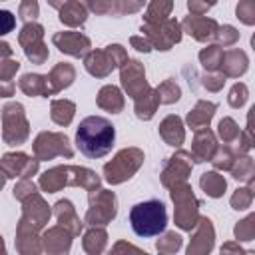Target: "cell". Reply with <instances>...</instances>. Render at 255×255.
Wrapping results in <instances>:
<instances>
[{
	"mask_svg": "<svg viewBox=\"0 0 255 255\" xmlns=\"http://www.w3.org/2000/svg\"><path fill=\"white\" fill-rule=\"evenodd\" d=\"M116 139V129L110 120L102 116H90L80 122L76 129V145L86 157H102L106 155Z\"/></svg>",
	"mask_w": 255,
	"mask_h": 255,
	"instance_id": "6da1fadb",
	"label": "cell"
},
{
	"mask_svg": "<svg viewBox=\"0 0 255 255\" xmlns=\"http://www.w3.org/2000/svg\"><path fill=\"white\" fill-rule=\"evenodd\" d=\"M129 223L135 235L139 237H153L165 231L167 225V211L159 199H149L137 203L129 211Z\"/></svg>",
	"mask_w": 255,
	"mask_h": 255,
	"instance_id": "7a4b0ae2",
	"label": "cell"
},
{
	"mask_svg": "<svg viewBox=\"0 0 255 255\" xmlns=\"http://www.w3.org/2000/svg\"><path fill=\"white\" fill-rule=\"evenodd\" d=\"M171 199L175 203V223L181 229L191 231L199 219V201L195 199L191 187L185 181L171 185Z\"/></svg>",
	"mask_w": 255,
	"mask_h": 255,
	"instance_id": "3957f363",
	"label": "cell"
},
{
	"mask_svg": "<svg viewBox=\"0 0 255 255\" xmlns=\"http://www.w3.org/2000/svg\"><path fill=\"white\" fill-rule=\"evenodd\" d=\"M128 52L120 44H112L106 50H92L84 58L86 70L96 78H106L116 66H124L128 62Z\"/></svg>",
	"mask_w": 255,
	"mask_h": 255,
	"instance_id": "277c9868",
	"label": "cell"
},
{
	"mask_svg": "<svg viewBox=\"0 0 255 255\" xmlns=\"http://www.w3.org/2000/svg\"><path fill=\"white\" fill-rule=\"evenodd\" d=\"M143 163V151L137 149V147H128V149H122L112 161H108L104 165V175H106V181L116 185V183H122L126 179H129L137 169L139 165Z\"/></svg>",
	"mask_w": 255,
	"mask_h": 255,
	"instance_id": "5b68a950",
	"label": "cell"
},
{
	"mask_svg": "<svg viewBox=\"0 0 255 255\" xmlns=\"http://www.w3.org/2000/svg\"><path fill=\"white\" fill-rule=\"evenodd\" d=\"M30 133L24 108L18 102H12L2 108V137L8 145H20Z\"/></svg>",
	"mask_w": 255,
	"mask_h": 255,
	"instance_id": "8992f818",
	"label": "cell"
},
{
	"mask_svg": "<svg viewBox=\"0 0 255 255\" xmlns=\"http://www.w3.org/2000/svg\"><path fill=\"white\" fill-rule=\"evenodd\" d=\"M118 213V201L112 191L98 189L90 193V209L86 213V223L96 227V225H106L110 223Z\"/></svg>",
	"mask_w": 255,
	"mask_h": 255,
	"instance_id": "52a82bcc",
	"label": "cell"
},
{
	"mask_svg": "<svg viewBox=\"0 0 255 255\" xmlns=\"http://www.w3.org/2000/svg\"><path fill=\"white\" fill-rule=\"evenodd\" d=\"M141 32L145 34V40L151 44V48L157 50H169L181 40V26L175 18H167L157 24H143Z\"/></svg>",
	"mask_w": 255,
	"mask_h": 255,
	"instance_id": "ba28073f",
	"label": "cell"
},
{
	"mask_svg": "<svg viewBox=\"0 0 255 255\" xmlns=\"http://www.w3.org/2000/svg\"><path fill=\"white\" fill-rule=\"evenodd\" d=\"M18 42L32 64H44L48 60V48L44 44V28L38 22H28L18 34Z\"/></svg>",
	"mask_w": 255,
	"mask_h": 255,
	"instance_id": "9c48e42d",
	"label": "cell"
},
{
	"mask_svg": "<svg viewBox=\"0 0 255 255\" xmlns=\"http://www.w3.org/2000/svg\"><path fill=\"white\" fill-rule=\"evenodd\" d=\"M34 153H36V159L40 161V159H52L56 155L72 157L74 149H72L70 139L66 137V133L42 131L34 141Z\"/></svg>",
	"mask_w": 255,
	"mask_h": 255,
	"instance_id": "30bf717a",
	"label": "cell"
},
{
	"mask_svg": "<svg viewBox=\"0 0 255 255\" xmlns=\"http://www.w3.org/2000/svg\"><path fill=\"white\" fill-rule=\"evenodd\" d=\"M38 171V159L26 155V153H6L0 159V173L4 177H24L28 179Z\"/></svg>",
	"mask_w": 255,
	"mask_h": 255,
	"instance_id": "8fae6325",
	"label": "cell"
},
{
	"mask_svg": "<svg viewBox=\"0 0 255 255\" xmlns=\"http://www.w3.org/2000/svg\"><path fill=\"white\" fill-rule=\"evenodd\" d=\"M191 153L189 151H177L175 155H171L165 165H163V171H161V183L171 187L175 183H181L187 179L193 163H191Z\"/></svg>",
	"mask_w": 255,
	"mask_h": 255,
	"instance_id": "7c38bea8",
	"label": "cell"
},
{
	"mask_svg": "<svg viewBox=\"0 0 255 255\" xmlns=\"http://www.w3.org/2000/svg\"><path fill=\"white\" fill-rule=\"evenodd\" d=\"M122 86L126 88L128 96L129 98H137L141 96L143 92L149 90L147 82H145V72H143V66L141 62L137 60H128L124 66H122Z\"/></svg>",
	"mask_w": 255,
	"mask_h": 255,
	"instance_id": "4fadbf2b",
	"label": "cell"
},
{
	"mask_svg": "<svg viewBox=\"0 0 255 255\" xmlns=\"http://www.w3.org/2000/svg\"><path fill=\"white\" fill-rule=\"evenodd\" d=\"M52 42H54V46L60 52L70 54V56H76V58L86 56L88 50H90V46H92L90 38L84 36L82 32H58V34L52 36Z\"/></svg>",
	"mask_w": 255,
	"mask_h": 255,
	"instance_id": "5bb4252c",
	"label": "cell"
},
{
	"mask_svg": "<svg viewBox=\"0 0 255 255\" xmlns=\"http://www.w3.org/2000/svg\"><path fill=\"white\" fill-rule=\"evenodd\" d=\"M179 26L183 28V32H187V34H189L191 38H195L197 42L213 40L217 28H219V24H217L213 18H207V16H193V14H189Z\"/></svg>",
	"mask_w": 255,
	"mask_h": 255,
	"instance_id": "9a60e30c",
	"label": "cell"
},
{
	"mask_svg": "<svg viewBox=\"0 0 255 255\" xmlns=\"http://www.w3.org/2000/svg\"><path fill=\"white\" fill-rule=\"evenodd\" d=\"M16 249L20 255H40L42 243L38 237V227L28 223L26 219H20L16 229Z\"/></svg>",
	"mask_w": 255,
	"mask_h": 255,
	"instance_id": "2e32d148",
	"label": "cell"
},
{
	"mask_svg": "<svg viewBox=\"0 0 255 255\" xmlns=\"http://www.w3.org/2000/svg\"><path fill=\"white\" fill-rule=\"evenodd\" d=\"M199 227L187 247V255H207L213 249V239H215V231L211 225V219L207 217H199Z\"/></svg>",
	"mask_w": 255,
	"mask_h": 255,
	"instance_id": "e0dca14e",
	"label": "cell"
},
{
	"mask_svg": "<svg viewBox=\"0 0 255 255\" xmlns=\"http://www.w3.org/2000/svg\"><path fill=\"white\" fill-rule=\"evenodd\" d=\"M22 203H24V215H22V219H26L34 227L42 229L48 223V219H50V207L46 205V201L38 193H32Z\"/></svg>",
	"mask_w": 255,
	"mask_h": 255,
	"instance_id": "ac0fdd59",
	"label": "cell"
},
{
	"mask_svg": "<svg viewBox=\"0 0 255 255\" xmlns=\"http://www.w3.org/2000/svg\"><path fill=\"white\" fill-rule=\"evenodd\" d=\"M215 151H217L215 133L209 128L195 131V137H193V143H191V157L195 161H211Z\"/></svg>",
	"mask_w": 255,
	"mask_h": 255,
	"instance_id": "d6986e66",
	"label": "cell"
},
{
	"mask_svg": "<svg viewBox=\"0 0 255 255\" xmlns=\"http://www.w3.org/2000/svg\"><path fill=\"white\" fill-rule=\"evenodd\" d=\"M247 66H249L247 54L239 48H233V50L223 52L219 70H221V76H225V78H239L247 72Z\"/></svg>",
	"mask_w": 255,
	"mask_h": 255,
	"instance_id": "ffe728a7",
	"label": "cell"
},
{
	"mask_svg": "<svg viewBox=\"0 0 255 255\" xmlns=\"http://www.w3.org/2000/svg\"><path fill=\"white\" fill-rule=\"evenodd\" d=\"M86 8L92 10V12H96V14H104V16H108V14H112V16H124V14H131V12L141 10L143 4L141 2H118V0H112V2L110 0H104V2L90 0L86 4Z\"/></svg>",
	"mask_w": 255,
	"mask_h": 255,
	"instance_id": "44dd1931",
	"label": "cell"
},
{
	"mask_svg": "<svg viewBox=\"0 0 255 255\" xmlns=\"http://www.w3.org/2000/svg\"><path fill=\"white\" fill-rule=\"evenodd\" d=\"M50 4L60 10V22L66 26H82L88 18V8L82 2L70 0V2H50Z\"/></svg>",
	"mask_w": 255,
	"mask_h": 255,
	"instance_id": "7402d4cb",
	"label": "cell"
},
{
	"mask_svg": "<svg viewBox=\"0 0 255 255\" xmlns=\"http://www.w3.org/2000/svg\"><path fill=\"white\" fill-rule=\"evenodd\" d=\"M44 249L48 255H66L72 245V235L64 227H52L44 233Z\"/></svg>",
	"mask_w": 255,
	"mask_h": 255,
	"instance_id": "603a6c76",
	"label": "cell"
},
{
	"mask_svg": "<svg viewBox=\"0 0 255 255\" xmlns=\"http://www.w3.org/2000/svg\"><path fill=\"white\" fill-rule=\"evenodd\" d=\"M56 217H58V221H60V227H64L70 235H80L84 223L80 221V217H78L74 205H72L68 199H60V201L56 203Z\"/></svg>",
	"mask_w": 255,
	"mask_h": 255,
	"instance_id": "cb8c5ba5",
	"label": "cell"
},
{
	"mask_svg": "<svg viewBox=\"0 0 255 255\" xmlns=\"http://www.w3.org/2000/svg\"><path fill=\"white\" fill-rule=\"evenodd\" d=\"M215 110H217V106H215L213 102L199 100V102L195 104V108L187 114V124H189V128H191V129H195V131L205 129V128L209 126V122H211V118H213Z\"/></svg>",
	"mask_w": 255,
	"mask_h": 255,
	"instance_id": "d4e9b609",
	"label": "cell"
},
{
	"mask_svg": "<svg viewBox=\"0 0 255 255\" xmlns=\"http://www.w3.org/2000/svg\"><path fill=\"white\" fill-rule=\"evenodd\" d=\"M64 185H70V167L68 165L52 167L44 175H40V187L48 193L60 191Z\"/></svg>",
	"mask_w": 255,
	"mask_h": 255,
	"instance_id": "484cf974",
	"label": "cell"
},
{
	"mask_svg": "<svg viewBox=\"0 0 255 255\" xmlns=\"http://www.w3.org/2000/svg\"><path fill=\"white\" fill-rule=\"evenodd\" d=\"M46 78H48L50 92H52V94H56V92H60V90H64V88H68V86L74 82V78H76V70H74V66H72V64L60 62L58 66H54V68H52V72H50Z\"/></svg>",
	"mask_w": 255,
	"mask_h": 255,
	"instance_id": "4316f807",
	"label": "cell"
},
{
	"mask_svg": "<svg viewBox=\"0 0 255 255\" xmlns=\"http://www.w3.org/2000/svg\"><path fill=\"white\" fill-rule=\"evenodd\" d=\"M159 135L163 137L165 143L177 147L183 143L185 139V131H183V124L177 116H167L161 124H159Z\"/></svg>",
	"mask_w": 255,
	"mask_h": 255,
	"instance_id": "83f0119b",
	"label": "cell"
},
{
	"mask_svg": "<svg viewBox=\"0 0 255 255\" xmlns=\"http://www.w3.org/2000/svg\"><path fill=\"white\" fill-rule=\"evenodd\" d=\"M18 86L28 96H52L50 86H48V78L40 76V74H24L20 78Z\"/></svg>",
	"mask_w": 255,
	"mask_h": 255,
	"instance_id": "f1b7e54d",
	"label": "cell"
},
{
	"mask_svg": "<svg viewBox=\"0 0 255 255\" xmlns=\"http://www.w3.org/2000/svg\"><path fill=\"white\" fill-rule=\"evenodd\" d=\"M98 106L102 110L112 112V114L122 112V108H124V96H122L120 88H116V86H104L98 92Z\"/></svg>",
	"mask_w": 255,
	"mask_h": 255,
	"instance_id": "f546056e",
	"label": "cell"
},
{
	"mask_svg": "<svg viewBox=\"0 0 255 255\" xmlns=\"http://www.w3.org/2000/svg\"><path fill=\"white\" fill-rule=\"evenodd\" d=\"M231 175L239 181H245L247 185L253 187V179H255V163L249 155H237L233 165H231Z\"/></svg>",
	"mask_w": 255,
	"mask_h": 255,
	"instance_id": "4dcf8cb0",
	"label": "cell"
},
{
	"mask_svg": "<svg viewBox=\"0 0 255 255\" xmlns=\"http://www.w3.org/2000/svg\"><path fill=\"white\" fill-rule=\"evenodd\" d=\"M157 94L155 90H147L141 96L135 98V116L139 120H151L157 110Z\"/></svg>",
	"mask_w": 255,
	"mask_h": 255,
	"instance_id": "1f68e13d",
	"label": "cell"
},
{
	"mask_svg": "<svg viewBox=\"0 0 255 255\" xmlns=\"http://www.w3.org/2000/svg\"><path fill=\"white\" fill-rule=\"evenodd\" d=\"M199 185H201V189L209 197H221L223 191H225V187H227V181L217 171H207V173H203L199 177Z\"/></svg>",
	"mask_w": 255,
	"mask_h": 255,
	"instance_id": "d6a6232c",
	"label": "cell"
},
{
	"mask_svg": "<svg viewBox=\"0 0 255 255\" xmlns=\"http://www.w3.org/2000/svg\"><path fill=\"white\" fill-rule=\"evenodd\" d=\"M106 243H108V235L104 229H98V227H92L86 235H84V251L88 255H100L104 249H106Z\"/></svg>",
	"mask_w": 255,
	"mask_h": 255,
	"instance_id": "836d02e7",
	"label": "cell"
},
{
	"mask_svg": "<svg viewBox=\"0 0 255 255\" xmlns=\"http://www.w3.org/2000/svg\"><path fill=\"white\" fill-rule=\"evenodd\" d=\"M74 112H76L74 102H70V100H54L50 116L58 126H68L72 122V118H74Z\"/></svg>",
	"mask_w": 255,
	"mask_h": 255,
	"instance_id": "e575fe53",
	"label": "cell"
},
{
	"mask_svg": "<svg viewBox=\"0 0 255 255\" xmlns=\"http://www.w3.org/2000/svg\"><path fill=\"white\" fill-rule=\"evenodd\" d=\"M171 8H173V2L169 0H153L145 10V16H143L145 24H157V22L167 20Z\"/></svg>",
	"mask_w": 255,
	"mask_h": 255,
	"instance_id": "d590c367",
	"label": "cell"
},
{
	"mask_svg": "<svg viewBox=\"0 0 255 255\" xmlns=\"http://www.w3.org/2000/svg\"><path fill=\"white\" fill-rule=\"evenodd\" d=\"M199 60H201L205 70H209V72L219 70L221 60H223V48H219L217 44H211V46H207L199 52Z\"/></svg>",
	"mask_w": 255,
	"mask_h": 255,
	"instance_id": "8d00e7d4",
	"label": "cell"
},
{
	"mask_svg": "<svg viewBox=\"0 0 255 255\" xmlns=\"http://www.w3.org/2000/svg\"><path fill=\"white\" fill-rule=\"evenodd\" d=\"M155 94H157V102L159 104H173V102L179 100L181 90H179V86L173 80H165V82H161L157 86Z\"/></svg>",
	"mask_w": 255,
	"mask_h": 255,
	"instance_id": "74e56055",
	"label": "cell"
},
{
	"mask_svg": "<svg viewBox=\"0 0 255 255\" xmlns=\"http://www.w3.org/2000/svg\"><path fill=\"white\" fill-rule=\"evenodd\" d=\"M217 133H219V137H221L225 143H231V141H235V139L239 137L241 129H239V126L235 124L233 118H223V120L219 122V126H217Z\"/></svg>",
	"mask_w": 255,
	"mask_h": 255,
	"instance_id": "f35d334b",
	"label": "cell"
},
{
	"mask_svg": "<svg viewBox=\"0 0 255 255\" xmlns=\"http://www.w3.org/2000/svg\"><path fill=\"white\" fill-rule=\"evenodd\" d=\"M235 157L237 155L233 153V149L229 145H223V147H217V151L211 157V163H213L215 169H231Z\"/></svg>",
	"mask_w": 255,
	"mask_h": 255,
	"instance_id": "ab89813d",
	"label": "cell"
},
{
	"mask_svg": "<svg viewBox=\"0 0 255 255\" xmlns=\"http://www.w3.org/2000/svg\"><path fill=\"white\" fill-rule=\"evenodd\" d=\"M235 237L237 241H253L255 237V215L249 213L243 221L235 225Z\"/></svg>",
	"mask_w": 255,
	"mask_h": 255,
	"instance_id": "60d3db41",
	"label": "cell"
},
{
	"mask_svg": "<svg viewBox=\"0 0 255 255\" xmlns=\"http://www.w3.org/2000/svg\"><path fill=\"white\" fill-rule=\"evenodd\" d=\"M253 201V187L247 185V187H239L235 189V193L231 195V207L237 209V211H243L251 205Z\"/></svg>",
	"mask_w": 255,
	"mask_h": 255,
	"instance_id": "b9f144b4",
	"label": "cell"
},
{
	"mask_svg": "<svg viewBox=\"0 0 255 255\" xmlns=\"http://www.w3.org/2000/svg\"><path fill=\"white\" fill-rule=\"evenodd\" d=\"M155 245H157V249H159L161 253L171 255V253H175V251L181 247V237H179L175 231H167Z\"/></svg>",
	"mask_w": 255,
	"mask_h": 255,
	"instance_id": "7bdbcfd3",
	"label": "cell"
},
{
	"mask_svg": "<svg viewBox=\"0 0 255 255\" xmlns=\"http://www.w3.org/2000/svg\"><path fill=\"white\" fill-rule=\"evenodd\" d=\"M235 14L243 24H255V0H241L235 8Z\"/></svg>",
	"mask_w": 255,
	"mask_h": 255,
	"instance_id": "ee69618b",
	"label": "cell"
},
{
	"mask_svg": "<svg viewBox=\"0 0 255 255\" xmlns=\"http://www.w3.org/2000/svg\"><path fill=\"white\" fill-rule=\"evenodd\" d=\"M215 40H217V46H219V48H221V46H233V44L239 40V32H237L233 26L225 24V26H219V28H217Z\"/></svg>",
	"mask_w": 255,
	"mask_h": 255,
	"instance_id": "f6af8a7d",
	"label": "cell"
},
{
	"mask_svg": "<svg viewBox=\"0 0 255 255\" xmlns=\"http://www.w3.org/2000/svg\"><path fill=\"white\" fill-rule=\"evenodd\" d=\"M247 96H249V92H247V86L243 84V82H237L233 88H231V92H229V106L231 108H241L245 102H247Z\"/></svg>",
	"mask_w": 255,
	"mask_h": 255,
	"instance_id": "bcb514c9",
	"label": "cell"
},
{
	"mask_svg": "<svg viewBox=\"0 0 255 255\" xmlns=\"http://www.w3.org/2000/svg\"><path fill=\"white\" fill-rule=\"evenodd\" d=\"M38 2L36 0H24V2H20V8H18V16L22 18V20H26V24L28 22H34V18L38 16Z\"/></svg>",
	"mask_w": 255,
	"mask_h": 255,
	"instance_id": "7dc6e473",
	"label": "cell"
},
{
	"mask_svg": "<svg viewBox=\"0 0 255 255\" xmlns=\"http://www.w3.org/2000/svg\"><path fill=\"white\" fill-rule=\"evenodd\" d=\"M18 68H20V62L18 60L0 62V82H12L14 74L18 72Z\"/></svg>",
	"mask_w": 255,
	"mask_h": 255,
	"instance_id": "c3c4849f",
	"label": "cell"
},
{
	"mask_svg": "<svg viewBox=\"0 0 255 255\" xmlns=\"http://www.w3.org/2000/svg\"><path fill=\"white\" fill-rule=\"evenodd\" d=\"M201 84L209 92H219L223 88V84H225V76H221V74H205L201 78Z\"/></svg>",
	"mask_w": 255,
	"mask_h": 255,
	"instance_id": "681fc988",
	"label": "cell"
},
{
	"mask_svg": "<svg viewBox=\"0 0 255 255\" xmlns=\"http://www.w3.org/2000/svg\"><path fill=\"white\" fill-rule=\"evenodd\" d=\"M110 255H147V253L137 249V247H133V245H129V243H126V241H118L112 247Z\"/></svg>",
	"mask_w": 255,
	"mask_h": 255,
	"instance_id": "f907efd6",
	"label": "cell"
},
{
	"mask_svg": "<svg viewBox=\"0 0 255 255\" xmlns=\"http://www.w3.org/2000/svg\"><path fill=\"white\" fill-rule=\"evenodd\" d=\"M32 193H36V185L30 181V179H22L16 187H14V197L16 199H20V201H24L28 195H32Z\"/></svg>",
	"mask_w": 255,
	"mask_h": 255,
	"instance_id": "816d5d0a",
	"label": "cell"
},
{
	"mask_svg": "<svg viewBox=\"0 0 255 255\" xmlns=\"http://www.w3.org/2000/svg\"><path fill=\"white\" fill-rule=\"evenodd\" d=\"M14 26H16V18H14V14L8 12V10H0V36L12 32Z\"/></svg>",
	"mask_w": 255,
	"mask_h": 255,
	"instance_id": "f5cc1de1",
	"label": "cell"
},
{
	"mask_svg": "<svg viewBox=\"0 0 255 255\" xmlns=\"http://www.w3.org/2000/svg\"><path fill=\"white\" fill-rule=\"evenodd\" d=\"M221 255H251V251H245L239 241H227L221 247Z\"/></svg>",
	"mask_w": 255,
	"mask_h": 255,
	"instance_id": "db71d44e",
	"label": "cell"
},
{
	"mask_svg": "<svg viewBox=\"0 0 255 255\" xmlns=\"http://www.w3.org/2000/svg\"><path fill=\"white\" fill-rule=\"evenodd\" d=\"M211 6H213V2H197V0H189L187 2V8H189V12L193 16H203Z\"/></svg>",
	"mask_w": 255,
	"mask_h": 255,
	"instance_id": "11a10c76",
	"label": "cell"
},
{
	"mask_svg": "<svg viewBox=\"0 0 255 255\" xmlns=\"http://www.w3.org/2000/svg\"><path fill=\"white\" fill-rule=\"evenodd\" d=\"M129 42H131V46H133L137 52H149V50H151V44H149L143 36H131Z\"/></svg>",
	"mask_w": 255,
	"mask_h": 255,
	"instance_id": "9f6ffc18",
	"label": "cell"
},
{
	"mask_svg": "<svg viewBox=\"0 0 255 255\" xmlns=\"http://www.w3.org/2000/svg\"><path fill=\"white\" fill-rule=\"evenodd\" d=\"M14 94V82H0V96L8 98Z\"/></svg>",
	"mask_w": 255,
	"mask_h": 255,
	"instance_id": "6f0895ef",
	"label": "cell"
},
{
	"mask_svg": "<svg viewBox=\"0 0 255 255\" xmlns=\"http://www.w3.org/2000/svg\"><path fill=\"white\" fill-rule=\"evenodd\" d=\"M4 179H6V177H4L2 173H0V189H2V185H4Z\"/></svg>",
	"mask_w": 255,
	"mask_h": 255,
	"instance_id": "680465c9",
	"label": "cell"
},
{
	"mask_svg": "<svg viewBox=\"0 0 255 255\" xmlns=\"http://www.w3.org/2000/svg\"><path fill=\"white\" fill-rule=\"evenodd\" d=\"M0 255H6V251H4V249H0Z\"/></svg>",
	"mask_w": 255,
	"mask_h": 255,
	"instance_id": "91938a15",
	"label": "cell"
},
{
	"mask_svg": "<svg viewBox=\"0 0 255 255\" xmlns=\"http://www.w3.org/2000/svg\"><path fill=\"white\" fill-rule=\"evenodd\" d=\"M251 255H253V253H251Z\"/></svg>",
	"mask_w": 255,
	"mask_h": 255,
	"instance_id": "94428289",
	"label": "cell"
}]
</instances>
